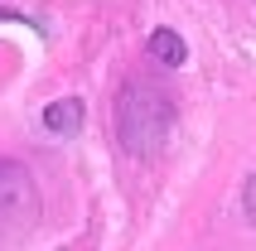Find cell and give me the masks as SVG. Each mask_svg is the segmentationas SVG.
<instances>
[{"mask_svg":"<svg viewBox=\"0 0 256 251\" xmlns=\"http://www.w3.org/2000/svg\"><path fill=\"white\" fill-rule=\"evenodd\" d=\"M44 130L78 136V130H82V97H63V102H54V106H44Z\"/></svg>","mask_w":256,"mask_h":251,"instance_id":"cell-3","label":"cell"},{"mask_svg":"<svg viewBox=\"0 0 256 251\" xmlns=\"http://www.w3.org/2000/svg\"><path fill=\"white\" fill-rule=\"evenodd\" d=\"M150 58H160L164 68H179L188 58V48H184V39H179L174 29H155V34H150Z\"/></svg>","mask_w":256,"mask_h":251,"instance_id":"cell-4","label":"cell"},{"mask_svg":"<svg viewBox=\"0 0 256 251\" xmlns=\"http://www.w3.org/2000/svg\"><path fill=\"white\" fill-rule=\"evenodd\" d=\"M170 126H174V106L160 87L136 78V82H126L116 92V136L136 160H150L170 140Z\"/></svg>","mask_w":256,"mask_h":251,"instance_id":"cell-1","label":"cell"},{"mask_svg":"<svg viewBox=\"0 0 256 251\" xmlns=\"http://www.w3.org/2000/svg\"><path fill=\"white\" fill-rule=\"evenodd\" d=\"M34 222H39L34 174L14 160H0V237H24Z\"/></svg>","mask_w":256,"mask_h":251,"instance_id":"cell-2","label":"cell"},{"mask_svg":"<svg viewBox=\"0 0 256 251\" xmlns=\"http://www.w3.org/2000/svg\"><path fill=\"white\" fill-rule=\"evenodd\" d=\"M242 203H246V218L256 222V174L246 179V194H242Z\"/></svg>","mask_w":256,"mask_h":251,"instance_id":"cell-5","label":"cell"}]
</instances>
